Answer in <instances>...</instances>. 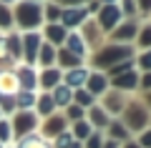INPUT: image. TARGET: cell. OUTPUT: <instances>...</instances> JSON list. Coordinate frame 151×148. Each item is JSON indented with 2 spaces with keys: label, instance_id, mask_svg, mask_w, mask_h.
Wrapping results in <instances>:
<instances>
[{
  "label": "cell",
  "instance_id": "1",
  "mask_svg": "<svg viewBox=\"0 0 151 148\" xmlns=\"http://www.w3.org/2000/svg\"><path fill=\"white\" fill-rule=\"evenodd\" d=\"M13 23L18 28H23V30H28V33L38 30L45 23L43 20V5L40 3H33V0L15 3V8H13Z\"/></svg>",
  "mask_w": 151,
  "mask_h": 148
},
{
  "label": "cell",
  "instance_id": "2",
  "mask_svg": "<svg viewBox=\"0 0 151 148\" xmlns=\"http://www.w3.org/2000/svg\"><path fill=\"white\" fill-rule=\"evenodd\" d=\"M124 58L131 60V48L129 45H121V43H113V45H106V48H101V50L96 53V65L108 68V65L124 63Z\"/></svg>",
  "mask_w": 151,
  "mask_h": 148
},
{
  "label": "cell",
  "instance_id": "3",
  "mask_svg": "<svg viewBox=\"0 0 151 148\" xmlns=\"http://www.w3.org/2000/svg\"><path fill=\"white\" fill-rule=\"evenodd\" d=\"M121 20H124V13H121L119 5H101L98 13H96V23H98V28H101L103 33L113 30Z\"/></svg>",
  "mask_w": 151,
  "mask_h": 148
},
{
  "label": "cell",
  "instance_id": "4",
  "mask_svg": "<svg viewBox=\"0 0 151 148\" xmlns=\"http://www.w3.org/2000/svg\"><path fill=\"white\" fill-rule=\"evenodd\" d=\"M86 20H88V10L83 5H76V8H63L58 23L65 28V30H73V28H81Z\"/></svg>",
  "mask_w": 151,
  "mask_h": 148
},
{
  "label": "cell",
  "instance_id": "5",
  "mask_svg": "<svg viewBox=\"0 0 151 148\" xmlns=\"http://www.w3.org/2000/svg\"><path fill=\"white\" fill-rule=\"evenodd\" d=\"M139 20L136 18H126V20H121L119 25L113 28V43H121V45H126V43H131L136 35H139Z\"/></svg>",
  "mask_w": 151,
  "mask_h": 148
},
{
  "label": "cell",
  "instance_id": "6",
  "mask_svg": "<svg viewBox=\"0 0 151 148\" xmlns=\"http://www.w3.org/2000/svg\"><path fill=\"white\" fill-rule=\"evenodd\" d=\"M40 45H43V35H38L35 30L23 35V58H25V63H35Z\"/></svg>",
  "mask_w": 151,
  "mask_h": 148
},
{
  "label": "cell",
  "instance_id": "7",
  "mask_svg": "<svg viewBox=\"0 0 151 148\" xmlns=\"http://www.w3.org/2000/svg\"><path fill=\"white\" fill-rule=\"evenodd\" d=\"M65 50L68 53H73L76 58H86V53H88V45H86V40H83V35L81 33H68V38H65Z\"/></svg>",
  "mask_w": 151,
  "mask_h": 148
},
{
  "label": "cell",
  "instance_id": "8",
  "mask_svg": "<svg viewBox=\"0 0 151 148\" xmlns=\"http://www.w3.org/2000/svg\"><path fill=\"white\" fill-rule=\"evenodd\" d=\"M45 38L48 40L45 43H50V45H58V43H65V38H68V30H65L60 23H45Z\"/></svg>",
  "mask_w": 151,
  "mask_h": 148
},
{
  "label": "cell",
  "instance_id": "9",
  "mask_svg": "<svg viewBox=\"0 0 151 148\" xmlns=\"http://www.w3.org/2000/svg\"><path fill=\"white\" fill-rule=\"evenodd\" d=\"M5 55H8L10 60L23 58V38L18 35V33H10V35H5Z\"/></svg>",
  "mask_w": 151,
  "mask_h": 148
},
{
  "label": "cell",
  "instance_id": "10",
  "mask_svg": "<svg viewBox=\"0 0 151 148\" xmlns=\"http://www.w3.org/2000/svg\"><path fill=\"white\" fill-rule=\"evenodd\" d=\"M88 70L83 68V65H78V68H70L68 73H65V85L68 88H83V83L88 80Z\"/></svg>",
  "mask_w": 151,
  "mask_h": 148
},
{
  "label": "cell",
  "instance_id": "11",
  "mask_svg": "<svg viewBox=\"0 0 151 148\" xmlns=\"http://www.w3.org/2000/svg\"><path fill=\"white\" fill-rule=\"evenodd\" d=\"M18 88H20V83H18L15 73H0V95L3 98H10Z\"/></svg>",
  "mask_w": 151,
  "mask_h": 148
},
{
  "label": "cell",
  "instance_id": "12",
  "mask_svg": "<svg viewBox=\"0 0 151 148\" xmlns=\"http://www.w3.org/2000/svg\"><path fill=\"white\" fill-rule=\"evenodd\" d=\"M50 98H53V103H55V106H70V103H73V90H70L65 83H63V85L58 83Z\"/></svg>",
  "mask_w": 151,
  "mask_h": 148
},
{
  "label": "cell",
  "instance_id": "13",
  "mask_svg": "<svg viewBox=\"0 0 151 148\" xmlns=\"http://www.w3.org/2000/svg\"><path fill=\"white\" fill-rule=\"evenodd\" d=\"M126 121H129L131 128H141V126L146 123V111H144V106H131L129 113H126Z\"/></svg>",
  "mask_w": 151,
  "mask_h": 148
},
{
  "label": "cell",
  "instance_id": "14",
  "mask_svg": "<svg viewBox=\"0 0 151 148\" xmlns=\"http://www.w3.org/2000/svg\"><path fill=\"white\" fill-rule=\"evenodd\" d=\"M38 63L43 65V68H50V65L55 63V48L50 45V43H43V45H40V50H38Z\"/></svg>",
  "mask_w": 151,
  "mask_h": 148
},
{
  "label": "cell",
  "instance_id": "15",
  "mask_svg": "<svg viewBox=\"0 0 151 148\" xmlns=\"http://www.w3.org/2000/svg\"><path fill=\"white\" fill-rule=\"evenodd\" d=\"M60 13H63V8H60L58 3H53V0H45L43 3V20L45 23H58Z\"/></svg>",
  "mask_w": 151,
  "mask_h": 148
},
{
  "label": "cell",
  "instance_id": "16",
  "mask_svg": "<svg viewBox=\"0 0 151 148\" xmlns=\"http://www.w3.org/2000/svg\"><path fill=\"white\" fill-rule=\"evenodd\" d=\"M86 83H88V88H86V90H91V93L96 95V93H103V90H106L108 78H106V75H101V73H91Z\"/></svg>",
  "mask_w": 151,
  "mask_h": 148
},
{
  "label": "cell",
  "instance_id": "17",
  "mask_svg": "<svg viewBox=\"0 0 151 148\" xmlns=\"http://www.w3.org/2000/svg\"><path fill=\"white\" fill-rule=\"evenodd\" d=\"M113 85H116V88H121V90H131V88H136V85H139V75L136 73H131V70H126L124 75H119V78H113Z\"/></svg>",
  "mask_w": 151,
  "mask_h": 148
},
{
  "label": "cell",
  "instance_id": "18",
  "mask_svg": "<svg viewBox=\"0 0 151 148\" xmlns=\"http://www.w3.org/2000/svg\"><path fill=\"white\" fill-rule=\"evenodd\" d=\"M18 83L23 85V90H33L38 85V80H35V73H33V68H20V73H18Z\"/></svg>",
  "mask_w": 151,
  "mask_h": 148
},
{
  "label": "cell",
  "instance_id": "19",
  "mask_svg": "<svg viewBox=\"0 0 151 148\" xmlns=\"http://www.w3.org/2000/svg\"><path fill=\"white\" fill-rule=\"evenodd\" d=\"M38 83L43 85V88H55V85L60 83V73L55 68H45L43 70V75H40V80Z\"/></svg>",
  "mask_w": 151,
  "mask_h": 148
},
{
  "label": "cell",
  "instance_id": "20",
  "mask_svg": "<svg viewBox=\"0 0 151 148\" xmlns=\"http://www.w3.org/2000/svg\"><path fill=\"white\" fill-rule=\"evenodd\" d=\"M55 60H58L63 68H68V70H70V68H78V65L83 63L81 58H76V55L68 53V50H60V53H55Z\"/></svg>",
  "mask_w": 151,
  "mask_h": 148
},
{
  "label": "cell",
  "instance_id": "21",
  "mask_svg": "<svg viewBox=\"0 0 151 148\" xmlns=\"http://www.w3.org/2000/svg\"><path fill=\"white\" fill-rule=\"evenodd\" d=\"M33 126H35V116H33V113H20V116L15 118V131H18V133L30 131Z\"/></svg>",
  "mask_w": 151,
  "mask_h": 148
},
{
  "label": "cell",
  "instance_id": "22",
  "mask_svg": "<svg viewBox=\"0 0 151 148\" xmlns=\"http://www.w3.org/2000/svg\"><path fill=\"white\" fill-rule=\"evenodd\" d=\"M73 98H76V106H81V108H91V106H93V101H96V95H93L91 90H83V88L76 90Z\"/></svg>",
  "mask_w": 151,
  "mask_h": 148
},
{
  "label": "cell",
  "instance_id": "23",
  "mask_svg": "<svg viewBox=\"0 0 151 148\" xmlns=\"http://www.w3.org/2000/svg\"><path fill=\"white\" fill-rule=\"evenodd\" d=\"M139 45L141 48H146V50H151V20L149 23H144V25L139 28Z\"/></svg>",
  "mask_w": 151,
  "mask_h": 148
},
{
  "label": "cell",
  "instance_id": "24",
  "mask_svg": "<svg viewBox=\"0 0 151 148\" xmlns=\"http://www.w3.org/2000/svg\"><path fill=\"white\" fill-rule=\"evenodd\" d=\"M91 121H93V126H108V111L98 108V106H91Z\"/></svg>",
  "mask_w": 151,
  "mask_h": 148
},
{
  "label": "cell",
  "instance_id": "25",
  "mask_svg": "<svg viewBox=\"0 0 151 148\" xmlns=\"http://www.w3.org/2000/svg\"><path fill=\"white\" fill-rule=\"evenodd\" d=\"M10 28H13V10L10 5L0 3V30H10Z\"/></svg>",
  "mask_w": 151,
  "mask_h": 148
},
{
  "label": "cell",
  "instance_id": "26",
  "mask_svg": "<svg viewBox=\"0 0 151 148\" xmlns=\"http://www.w3.org/2000/svg\"><path fill=\"white\" fill-rule=\"evenodd\" d=\"M35 106H38V111H40V113H50V111L55 108V103H53L50 95H40V98L35 101Z\"/></svg>",
  "mask_w": 151,
  "mask_h": 148
},
{
  "label": "cell",
  "instance_id": "27",
  "mask_svg": "<svg viewBox=\"0 0 151 148\" xmlns=\"http://www.w3.org/2000/svg\"><path fill=\"white\" fill-rule=\"evenodd\" d=\"M18 106H23V108L35 106V95H33V90H23V93H18Z\"/></svg>",
  "mask_w": 151,
  "mask_h": 148
},
{
  "label": "cell",
  "instance_id": "28",
  "mask_svg": "<svg viewBox=\"0 0 151 148\" xmlns=\"http://www.w3.org/2000/svg\"><path fill=\"white\" fill-rule=\"evenodd\" d=\"M106 103H108V108H111L113 113L124 111V101H121V93H111V95L106 98Z\"/></svg>",
  "mask_w": 151,
  "mask_h": 148
},
{
  "label": "cell",
  "instance_id": "29",
  "mask_svg": "<svg viewBox=\"0 0 151 148\" xmlns=\"http://www.w3.org/2000/svg\"><path fill=\"white\" fill-rule=\"evenodd\" d=\"M65 126V118H58V116H53V121L45 126V133H58L60 128Z\"/></svg>",
  "mask_w": 151,
  "mask_h": 148
},
{
  "label": "cell",
  "instance_id": "30",
  "mask_svg": "<svg viewBox=\"0 0 151 148\" xmlns=\"http://www.w3.org/2000/svg\"><path fill=\"white\" fill-rule=\"evenodd\" d=\"M88 133H91V126H88L86 121H78V123H76V136H78V141H83Z\"/></svg>",
  "mask_w": 151,
  "mask_h": 148
},
{
  "label": "cell",
  "instance_id": "31",
  "mask_svg": "<svg viewBox=\"0 0 151 148\" xmlns=\"http://www.w3.org/2000/svg\"><path fill=\"white\" fill-rule=\"evenodd\" d=\"M136 8H139V13H144V15H151V0H134Z\"/></svg>",
  "mask_w": 151,
  "mask_h": 148
},
{
  "label": "cell",
  "instance_id": "32",
  "mask_svg": "<svg viewBox=\"0 0 151 148\" xmlns=\"http://www.w3.org/2000/svg\"><path fill=\"white\" fill-rule=\"evenodd\" d=\"M53 3H58L60 8H76V5H86L88 0H53Z\"/></svg>",
  "mask_w": 151,
  "mask_h": 148
},
{
  "label": "cell",
  "instance_id": "33",
  "mask_svg": "<svg viewBox=\"0 0 151 148\" xmlns=\"http://www.w3.org/2000/svg\"><path fill=\"white\" fill-rule=\"evenodd\" d=\"M139 63H141V68H144V70H151V50H144V53H141Z\"/></svg>",
  "mask_w": 151,
  "mask_h": 148
},
{
  "label": "cell",
  "instance_id": "34",
  "mask_svg": "<svg viewBox=\"0 0 151 148\" xmlns=\"http://www.w3.org/2000/svg\"><path fill=\"white\" fill-rule=\"evenodd\" d=\"M81 116H83V108L81 106H68V118H70V121H78Z\"/></svg>",
  "mask_w": 151,
  "mask_h": 148
},
{
  "label": "cell",
  "instance_id": "35",
  "mask_svg": "<svg viewBox=\"0 0 151 148\" xmlns=\"http://www.w3.org/2000/svg\"><path fill=\"white\" fill-rule=\"evenodd\" d=\"M8 138H10V123L0 121V141H8Z\"/></svg>",
  "mask_w": 151,
  "mask_h": 148
},
{
  "label": "cell",
  "instance_id": "36",
  "mask_svg": "<svg viewBox=\"0 0 151 148\" xmlns=\"http://www.w3.org/2000/svg\"><path fill=\"white\" fill-rule=\"evenodd\" d=\"M70 133H60L58 136V148H70Z\"/></svg>",
  "mask_w": 151,
  "mask_h": 148
},
{
  "label": "cell",
  "instance_id": "37",
  "mask_svg": "<svg viewBox=\"0 0 151 148\" xmlns=\"http://www.w3.org/2000/svg\"><path fill=\"white\" fill-rule=\"evenodd\" d=\"M111 133H113V136H116V138H121V136L126 138V128L121 126V123H113V126H111Z\"/></svg>",
  "mask_w": 151,
  "mask_h": 148
},
{
  "label": "cell",
  "instance_id": "38",
  "mask_svg": "<svg viewBox=\"0 0 151 148\" xmlns=\"http://www.w3.org/2000/svg\"><path fill=\"white\" fill-rule=\"evenodd\" d=\"M139 83H141V85H144V88H146V90H149V88H151V70H149V73H146V75H144V78H141V80H139Z\"/></svg>",
  "mask_w": 151,
  "mask_h": 148
},
{
  "label": "cell",
  "instance_id": "39",
  "mask_svg": "<svg viewBox=\"0 0 151 148\" xmlns=\"http://www.w3.org/2000/svg\"><path fill=\"white\" fill-rule=\"evenodd\" d=\"M88 146H91V148H98V146H101V141H98V136H91V141H88Z\"/></svg>",
  "mask_w": 151,
  "mask_h": 148
},
{
  "label": "cell",
  "instance_id": "40",
  "mask_svg": "<svg viewBox=\"0 0 151 148\" xmlns=\"http://www.w3.org/2000/svg\"><path fill=\"white\" fill-rule=\"evenodd\" d=\"M141 143H144V146H151V133H144V136H141Z\"/></svg>",
  "mask_w": 151,
  "mask_h": 148
},
{
  "label": "cell",
  "instance_id": "41",
  "mask_svg": "<svg viewBox=\"0 0 151 148\" xmlns=\"http://www.w3.org/2000/svg\"><path fill=\"white\" fill-rule=\"evenodd\" d=\"M98 3H101V5H119L121 0H98Z\"/></svg>",
  "mask_w": 151,
  "mask_h": 148
},
{
  "label": "cell",
  "instance_id": "42",
  "mask_svg": "<svg viewBox=\"0 0 151 148\" xmlns=\"http://www.w3.org/2000/svg\"><path fill=\"white\" fill-rule=\"evenodd\" d=\"M3 5H15V3H20V0H0Z\"/></svg>",
  "mask_w": 151,
  "mask_h": 148
},
{
  "label": "cell",
  "instance_id": "43",
  "mask_svg": "<svg viewBox=\"0 0 151 148\" xmlns=\"http://www.w3.org/2000/svg\"><path fill=\"white\" fill-rule=\"evenodd\" d=\"M70 148H81V143H73V146H70Z\"/></svg>",
  "mask_w": 151,
  "mask_h": 148
},
{
  "label": "cell",
  "instance_id": "44",
  "mask_svg": "<svg viewBox=\"0 0 151 148\" xmlns=\"http://www.w3.org/2000/svg\"><path fill=\"white\" fill-rule=\"evenodd\" d=\"M33 3H40V5H43V3H45V0H33Z\"/></svg>",
  "mask_w": 151,
  "mask_h": 148
},
{
  "label": "cell",
  "instance_id": "45",
  "mask_svg": "<svg viewBox=\"0 0 151 148\" xmlns=\"http://www.w3.org/2000/svg\"><path fill=\"white\" fill-rule=\"evenodd\" d=\"M126 148H139V146H126Z\"/></svg>",
  "mask_w": 151,
  "mask_h": 148
},
{
  "label": "cell",
  "instance_id": "46",
  "mask_svg": "<svg viewBox=\"0 0 151 148\" xmlns=\"http://www.w3.org/2000/svg\"><path fill=\"white\" fill-rule=\"evenodd\" d=\"M149 106H151V95H149Z\"/></svg>",
  "mask_w": 151,
  "mask_h": 148
},
{
  "label": "cell",
  "instance_id": "47",
  "mask_svg": "<svg viewBox=\"0 0 151 148\" xmlns=\"http://www.w3.org/2000/svg\"><path fill=\"white\" fill-rule=\"evenodd\" d=\"M0 118H3V111H0Z\"/></svg>",
  "mask_w": 151,
  "mask_h": 148
}]
</instances>
